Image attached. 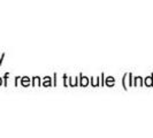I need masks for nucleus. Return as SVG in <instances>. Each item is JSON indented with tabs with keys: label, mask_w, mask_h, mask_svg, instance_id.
Here are the masks:
<instances>
[{
	"label": "nucleus",
	"mask_w": 153,
	"mask_h": 138,
	"mask_svg": "<svg viewBox=\"0 0 153 138\" xmlns=\"http://www.w3.org/2000/svg\"><path fill=\"white\" fill-rule=\"evenodd\" d=\"M0 84H1V81H0Z\"/></svg>",
	"instance_id": "f257e3e1"
}]
</instances>
